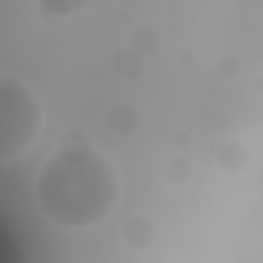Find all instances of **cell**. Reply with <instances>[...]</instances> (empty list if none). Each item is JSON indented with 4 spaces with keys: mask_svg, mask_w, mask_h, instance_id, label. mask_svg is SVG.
<instances>
[{
    "mask_svg": "<svg viewBox=\"0 0 263 263\" xmlns=\"http://www.w3.org/2000/svg\"><path fill=\"white\" fill-rule=\"evenodd\" d=\"M37 205L62 230L99 226L119 201V173L107 152L90 144H62L37 168Z\"/></svg>",
    "mask_w": 263,
    "mask_h": 263,
    "instance_id": "obj_1",
    "label": "cell"
},
{
    "mask_svg": "<svg viewBox=\"0 0 263 263\" xmlns=\"http://www.w3.org/2000/svg\"><path fill=\"white\" fill-rule=\"evenodd\" d=\"M41 136V99L37 90L16 78L0 74V160L25 156Z\"/></svg>",
    "mask_w": 263,
    "mask_h": 263,
    "instance_id": "obj_2",
    "label": "cell"
}]
</instances>
